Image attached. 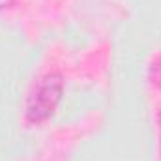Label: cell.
Returning <instances> with one entry per match:
<instances>
[{
    "label": "cell",
    "instance_id": "obj_1",
    "mask_svg": "<svg viewBox=\"0 0 161 161\" xmlns=\"http://www.w3.org/2000/svg\"><path fill=\"white\" fill-rule=\"evenodd\" d=\"M64 92V79L60 73H47L34 82L25 101V116L32 124L45 122L56 111Z\"/></svg>",
    "mask_w": 161,
    "mask_h": 161
},
{
    "label": "cell",
    "instance_id": "obj_2",
    "mask_svg": "<svg viewBox=\"0 0 161 161\" xmlns=\"http://www.w3.org/2000/svg\"><path fill=\"white\" fill-rule=\"evenodd\" d=\"M13 4V0H0V9H4V8H9Z\"/></svg>",
    "mask_w": 161,
    "mask_h": 161
}]
</instances>
